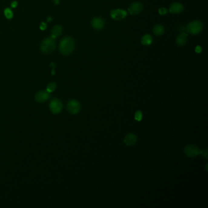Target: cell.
Instances as JSON below:
<instances>
[{
    "instance_id": "19",
    "label": "cell",
    "mask_w": 208,
    "mask_h": 208,
    "mask_svg": "<svg viewBox=\"0 0 208 208\" xmlns=\"http://www.w3.org/2000/svg\"><path fill=\"white\" fill-rule=\"evenodd\" d=\"M142 118V113L141 111H138L136 112V114H135V119L137 120V121H141Z\"/></svg>"
},
{
    "instance_id": "12",
    "label": "cell",
    "mask_w": 208,
    "mask_h": 208,
    "mask_svg": "<svg viewBox=\"0 0 208 208\" xmlns=\"http://www.w3.org/2000/svg\"><path fill=\"white\" fill-rule=\"evenodd\" d=\"M184 9V6L178 3H175L172 4L170 8V12L172 14H179Z\"/></svg>"
},
{
    "instance_id": "16",
    "label": "cell",
    "mask_w": 208,
    "mask_h": 208,
    "mask_svg": "<svg viewBox=\"0 0 208 208\" xmlns=\"http://www.w3.org/2000/svg\"><path fill=\"white\" fill-rule=\"evenodd\" d=\"M153 32L157 36H160L164 33V28L161 25H157L153 28Z\"/></svg>"
},
{
    "instance_id": "3",
    "label": "cell",
    "mask_w": 208,
    "mask_h": 208,
    "mask_svg": "<svg viewBox=\"0 0 208 208\" xmlns=\"http://www.w3.org/2000/svg\"><path fill=\"white\" fill-rule=\"evenodd\" d=\"M203 25L202 23L198 20H195L188 24L186 29L189 33L196 35L199 34L203 29Z\"/></svg>"
},
{
    "instance_id": "6",
    "label": "cell",
    "mask_w": 208,
    "mask_h": 208,
    "mask_svg": "<svg viewBox=\"0 0 208 208\" xmlns=\"http://www.w3.org/2000/svg\"><path fill=\"white\" fill-rule=\"evenodd\" d=\"M62 103L61 101H59L58 99H54L52 100L50 104V110L54 114H57L61 112L62 109Z\"/></svg>"
},
{
    "instance_id": "18",
    "label": "cell",
    "mask_w": 208,
    "mask_h": 208,
    "mask_svg": "<svg viewBox=\"0 0 208 208\" xmlns=\"http://www.w3.org/2000/svg\"><path fill=\"white\" fill-rule=\"evenodd\" d=\"M5 15L8 19H11L13 17V12L11 9L7 8L5 10Z\"/></svg>"
},
{
    "instance_id": "26",
    "label": "cell",
    "mask_w": 208,
    "mask_h": 208,
    "mask_svg": "<svg viewBox=\"0 0 208 208\" xmlns=\"http://www.w3.org/2000/svg\"><path fill=\"white\" fill-rule=\"evenodd\" d=\"M51 20V17H49V18H48V21H50Z\"/></svg>"
},
{
    "instance_id": "17",
    "label": "cell",
    "mask_w": 208,
    "mask_h": 208,
    "mask_svg": "<svg viewBox=\"0 0 208 208\" xmlns=\"http://www.w3.org/2000/svg\"><path fill=\"white\" fill-rule=\"evenodd\" d=\"M56 89V84L55 82H51L47 87V91L49 93L53 92Z\"/></svg>"
},
{
    "instance_id": "10",
    "label": "cell",
    "mask_w": 208,
    "mask_h": 208,
    "mask_svg": "<svg viewBox=\"0 0 208 208\" xmlns=\"http://www.w3.org/2000/svg\"><path fill=\"white\" fill-rule=\"evenodd\" d=\"M92 26L96 30H100L104 26V21L100 17H95L92 21Z\"/></svg>"
},
{
    "instance_id": "13",
    "label": "cell",
    "mask_w": 208,
    "mask_h": 208,
    "mask_svg": "<svg viewBox=\"0 0 208 208\" xmlns=\"http://www.w3.org/2000/svg\"><path fill=\"white\" fill-rule=\"evenodd\" d=\"M187 34L185 32L181 33L177 38V44L178 46H184L187 43Z\"/></svg>"
},
{
    "instance_id": "22",
    "label": "cell",
    "mask_w": 208,
    "mask_h": 208,
    "mask_svg": "<svg viewBox=\"0 0 208 208\" xmlns=\"http://www.w3.org/2000/svg\"><path fill=\"white\" fill-rule=\"evenodd\" d=\"M47 27V23H44V22L41 23V25H40V29H41V30H42V31L46 29Z\"/></svg>"
},
{
    "instance_id": "25",
    "label": "cell",
    "mask_w": 208,
    "mask_h": 208,
    "mask_svg": "<svg viewBox=\"0 0 208 208\" xmlns=\"http://www.w3.org/2000/svg\"><path fill=\"white\" fill-rule=\"evenodd\" d=\"M53 2L56 5H58L59 3V0H53Z\"/></svg>"
},
{
    "instance_id": "4",
    "label": "cell",
    "mask_w": 208,
    "mask_h": 208,
    "mask_svg": "<svg viewBox=\"0 0 208 208\" xmlns=\"http://www.w3.org/2000/svg\"><path fill=\"white\" fill-rule=\"evenodd\" d=\"M67 109L69 112H70L71 114H76L80 111V109H81L80 103L75 100H70L68 101L67 104Z\"/></svg>"
},
{
    "instance_id": "11",
    "label": "cell",
    "mask_w": 208,
    "mask_h": 208,
    "mask_svg": "<svg viewBox=\"0 0 208 208\" xmlns=\"http://www.w3.org/2000/svg\"><path fill=\"white\" fill-rule=\"evenodd\" d=\"M124 142L128 146H132L136 143L137 136L133 133H130L125 137L124 139Z\"/></svg>"
},
{
    "instance_id": "1",
    "label": "cell",
    "mask_w": 208,
    "mask_h": 208,
    "mask_svg": "<svg viewBox=\"0 0 208 208\" xmlns=\"http://www.w3.org/2000/svg\"><path fill=\"white\" fill-rule=\"evenodd\" d=\"M74 48V41L70 37H64L61 41L59 50L62 54L68 55L72 53Z\"/></svg>"
},
{
    "instance_id": "5",
    "label": "cell",
    "mask_w": 208,
    "mask_h": 208,
    "mask_svg": "<svg viewBox=\"0 0 208 208\" xmlns=\"http://www.w3.org/2000/svg\"><path fill=\"white\" fill-rule=\"evenodd\" d=\"M200 150L199 148L193 145H189L186 147L184 148V153L186 154V156L190 157H194L197 156L200 154Z\"/></svg>"
},
{
    "instance_id": "24",
    "label": "cell",
    "mask_w": 208,
    "mask_h": 208,
    "mask_svg": "<svg viewBox=\"0 0 208 208\" xmlns=\"http://www.w3.org/2000/svg\"><path fill=\"white\" fill-rule=\"evenodd\" d=\"M18 6V3L15 1L13 2L12 3H11V7L13 8H15L17 6Z\"/></svg>"
},
{
    "instance_id": "20",
    "label": "cell",
    "mask_w": 208,
    "mask_h": 208,
    "mask_svg": "<svg viewBox=\"0 0 208 208\" xmlns=\"http://www.w3.org/2000/svg\"><path fill=\"white\" fill-rule=\"evenodd\" d=\"M199 155H201L205 159H207V156H208V154H207V149L204 150H202V151H200V154Z\"/></svg>"
},
{
    "instance_id": "9",
    "label": "cell",
    "mask_w": 208,
    "mask_h": 208,
    "mask_svg": "<svg viewBox=\"0 0 208 208\" xmlns=\"http://www.w3.org/2000/svg\"><path fill=\"white\" fill-rule=\"evenodd\" d=\"M50 96V94L47 91H40L35 95V99L38 103H44L48 100Z\"/></svg>"
},
{
    "instance_id": "2",
    "label": "cell",
    "mask_w": 208,
    "mask_h": 208,
    "mask_svg": "<svg viewBox=\"0 0 208 208\" xmlns=\"http://www.w3.org/2000/svg\"><path fill=\"white\" fill-rule=\"evenodd\" d=\"M56 47L54 39L52 38H47L45 39L40 45V49L44 53L49 54L53 51Z\"/></svg>"
},
{
    "instance_id": "23",
    "label": "cell",
    "mask_w": 208,
    "mask_h": 208,
    "mask_svg": "<svg viewBox=\"0 0 208 208\" xmlns=\"http://www.w3.org/2000/svg\"><path fill=\"white\" fill-rule=\"evenodd\" d=\"M195 52L197 53H200L201 52V48L200 46H197L195 48Z\"/></svg>"
},
{
    "instance_id": "7",
    "label": "cell",
    "mask_w": 208,
    "mask_h": 208,
    "mask_svg": "<svg viewBox=\"0 0 208 208\" xmlns=\"http://www.w3.org/2000/svg\"><path fill=\"white\" fill-rule=\"evenodd\" d=\"M127 15V12L121 9H117L112 10L111 12V16L112 18L116 20H120L125 18Z\"/></svg>"
},
{
    "instance_id": "14",
    "label": "cell",
    "mask_w": 208,
    "mask_h": 208,
    "mask_svg": "<svg viewBox=\"0 0 208 208\" xmlns=\"http://www.w3.org/2000/svg\"><path fill=\"white\" fill-rule=\"evenodd\" d=\"M62 28L59 25L55 26L54 27H53V28L52 29V33H51V38L55 39L58 36H59L62 34Z\"/></svg>"
},
{
    "instance_id": "21",
    "label": "cell",
    "mask_w": 208,
    "mask_h": 208,
    "mask_svg": "<svg viewBox=\"0 0 208 208\" xmlns=\"http://www.w3.org/2000/svg\"><path fill=\"white\" fill-rule=\"evenodd\" d=\"M159 14L163 15H165L166 14H167L168 12V10L166 9V8H161L159 9Z\"/></svg>"
},
{
    "instance_id": "15",
    "label": "cell",
    "mask_w": 208,
    "mask_h": 208,
    "mask_svg": "<svg viewBox=\"0 0 208 208\" xmlns=\"http://www.w3.org/2000/svg\"><path fill=\"white\" fill-rule=\"evenodd\" d=\"M152 42H153V37L150 34L144 35L141 39L142 44L145 46L150 45L152 44Z\"/></svg>"
},
{
    "instance_id": "8",
    "label": "cell",
    "mask_w": 208,
    "mask_h": 208,
    "mask_svg": "<svg viewBox=\"0 0 208 208\" xmlns=\"http://www.w3.org/2000/svg\"><path fill=\"white\" fill-rule=\"evenodd\" d=\"M143 9V6L140 3H133L129 8V12L131 15H136L139 14Z\"/></svg>"
}]
</instances>
